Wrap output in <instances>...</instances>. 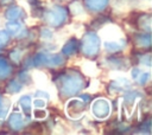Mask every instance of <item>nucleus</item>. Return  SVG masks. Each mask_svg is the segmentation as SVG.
I'll list each match as a JSON object with an SVG mask.
<instances>
[{
    "mask_svg": "<svg viewBox=\"0 0 152 135\" xmlns=\"http://www.w3.org/2000/svg\"><path fill=\"white\" fill-rule=\"evenodd\" d=\"M34 120H45L48 117V111L44 108H36L32 112Z\"/></svg>",
    "mask_w": 152,
    "mask_h": 135,
    "instance_id": "a878e982",
    "label": "nucleus"
},
{
    "mask_svg": "<svg viewBox=\"0 0 152 135\" xmlns=\"http://www.w3.org/2000/svg\"><path fill=\"white\" fill-rule=\"evenodd\" d=\"M63 63H64V57L59 53L49 54V53H44V52H38L31 59V65H33V66L56 68V66H61Z\"/></svg>",
    "mask_w": 152,
    "mask_h": 135,
    "instance_id": "7ed1b4c3",
    "label": "nucleus"
},
{
    "mask_svg": "<svg viewBox=\"0 0 152 135\" xmlns=\"http://www.w3.org/2000/svg\"><path fill=\"white\" fill-rule=\"evenodd\" d=\"M126 45L125 39H119V40H103V47L108 52H118L121 51Z\"/></svg>",
    "mask_w": 152,
    "mask_h": 135,
    "instance_id": "f8f14e48",
    "label": "nucleus"
},
{
    "mask_svg": "<svg viewBox=\"0 0 152 135\" xmlns=\"http://www.w3.org/2000/svg\"><path fill=\"white\" fill-rule=\"evenodd\" d=\"M34 96L37 98H43V99H50V94L45 90H37Z\"/></svg>",
    "mask_w": 152,
    "mask_h": 135,
    "instance_id": "7c9ffc66",
    "label": "nucleus"
},
{
    "mask_svg": "<svg viewBox=\"0 0 152 135\" xmlns=\"http://www.w3.org/2000/svg\"><path fill=\"white\" fill-rule=\"evenodd\" d=\"M86 108L87 102L81 98H71L65 104V112L71 120H78L84 115Z\"/></svg>",
    "mask_w": 152,
    "mask_h": 135,
    "instance_id": "39448f33",
    "label": "nucleus"
},
{
    "mask_svg": "<svg viewBox=\"0 0 152 135\" xmlns=\"http://www.w3.org/2000/svg\"><path fill=\"white\" fill-rule=\"evenodd\" d=\"M32 104H33L34 108H45L46 102H45V99H43V98H37V97H36V99L32 102Z\"/></svg>",
    "mask_w": 152,
    "mask_h": 135,
    "instance_id": "2f4dec72",
    "label": "nucleus"
},
{
    "mask_svg": "<svg viewBox=\"0 0 152 135\" xmlns=\"http://www.w3.org/2000/svg\"><path fill=\"white\" fill-rule=\"evenodd\" d=\"M12 68L8 64V62L4 58H0V79H4L11 75Z\"/></svg>",
    "mask_w": 152,
    "mask_h": 135,
    "instance_id": "aec40b11",
    "label": "nucleus"
},
{
    "mask_svg": "<svg viewBox=\"0 0 152 135\" xmlns=\"http://www.w3.org/2000/svg\"><path fill=\"white\" fill-rule=\"evenodd\" d=\"M104 63L113 70H126L128 66V64L122 58H109Z\"/></svg>",
    "mask_w": 152,
    "mask_h": 135,
    "instance_id": "f3484780",
    "label": "nucleus"
},
{
    "mask_svg": "<svg viewBox=\"0 0 152 135\" xmlns=\"http://www.w3.org/2000/svg\"><path fill=\"white\" fill-rule=\"evenodd\" d=\"M138 25L140 28L150 32L151 31V15L150 14H144L139 18V21H138Z\"/></svg>",
    "mask_w": 152,
    "mask_h": 135,
    "instance_id": "4be33fe9",
    "label": "nucleus"
},
{
    "mask_svg": "<svg viewBox=\"0 0 152 135\" xmlns=\"http://www.w3.org/2000/svg\"><path fill=\"white\" fill-rule=\"evenodd\" d=\"M102 33H103L102 36H103L104 40H119V39H122L121 31L116 26H113V25L103 28Z\"/></svg>",
    "mask_w": 152,
    "mask_h": 135,
    "instance_id": "9b49d317",
    "label": "nucleus"
},
{
    "mask_svg": "<svg viewBox=\"0 0 152 135\" xmlns=\"http://www.w3.org/2000/svg\"><path fill=\"white\" fill-rule=\"evenodd\" d=\"M52 37H53V34H52V32H51L49 28H43V30H42V32H40V38H42L43 40L49 41V40L52 39Z\"/></svg>",
    "mask_w": 152,
    "mask_h": 135,
    "instance_id": "c85d7f7f",
    "label": "nucleus"
},
{
    "mask_svg": "<svg viewBox=\"0 0 152 135\" xmlns=\"http://www.w3.org/2000/svg\"><path fill=\"white\" fill-rule=\"evenodd\" d=\"M91 112L97 120H106L110 114V103L106 98H96L91 103Z\"/></svg>",
    "mask_w": 152,
    "mask_h": 135,
    "instance_id": "423d86ee",
    "label": "nucleus"
},
{
    "mask_svg": "<svg viewBox=\"0 0 152 135\" xmlns=\"http://www.w3.org/2000/svg\"><path fill=\"white\" fill-rule=\"evenodd\" d=\"M70 9H71V12L75 17L84 15V8L78 1H74L72 4H70Z\"/></svg>",
    "mask_w": 152,
    "mask_h": 135,
    "instance_id": "393cba45",
    "label": "nucleus"
},
{
    "mask_svg": "<svg viewBox=\"0 0 152 135\" xmlns=\"http://www.w3.org/2000/svg\"><path fill=\"white\" fill-rule=\"evenodd\" d=\"M77 49H78V41H77V39L71 38V39H69V40L63 45V47H62V53H63L64 56H71V54H74V53L77 52Z\"/></svg>",
    "mask_w": 152,
    "mask_h": 135,
    "instance_id": "2eb2a0df",
    "label": "nucleus"
},
{
    "mask_svg": "<svg viewBox=\"0 0 152 135\" xmlns=\"http://www.w3.org/2000/svg\"><path fill=\"white\" fill-rule=\"evenodd\" d=\"M6 31L10 36H14V37H19L20 34L25 33L24 25L17 20H8L6 24Z\"/></svg>",
    "mask_w": 152,
    "mask_h": 135,
    "instance_id": "9d476101",
    "label": "nucleus"
},
{
    "mask_svg": "<svg viewBox=\"0 0 152 135\" xmlns=\"http://www.w3.org/2000/svg\"><path fill=\"white\" fill-rule=\"evenodd\" d=\"M21 56H23V51H20V50H13V51L10 53V58H11L13 62H15V63H18V62L21 59Z\"/></svg>",
    "mask_w": 152,
    "mask_h": 135,
    "instance_id": "c756f323",
    "label": "nucleus"
},
{
    "mask_svg": "<svg viewBox=\"0 0 152 135\" xmlns=\"http://www.w3.org/2000/svg\"><path fill=\"white\" fill-rule=\"evenodd\" d=\"M10 40V34L7 33V31L0 30V47L5 46Z\"/></svg>",
    "mask_w": 152,
    "mask_h": 135,
    "instance_id": "cd10ccee",
    "label": "nucleus"
},
{
    "mask_svg": "<svg viewBox=\"0 0 152 135\" xmlns=\"http://www.w3.org/2000/svg\"><path fill=\"white\" fill-rule=\"evenodd\" d=\"M21 89H23L21 82H20V81L18 82V81H15V79L11 81V82L7 84V86H6V91H7L8 94H18Z\"/></svg>",
    "mask_w": 152,
    "mask_h": 135,
    "instance_id": "b1692460",
    "label": "nucleus"
},
{
    "mask_svg": "<svg viewBox=\"0 0 152 135\" xmlns=\"http://www.w3.org/2000/svg\"><path fill=\"white\" fill-rule=\"evenodd\" d=\"M56 83L61 95L64 97L78 94L86 85L84 78L76 71H64L57 77Z\"/></svg>",
    "mask_w": 152,
    "mask_h": 135,
    "instance_id": "f257e3e1",
    "label": "nucleus"
},
{
    "mask_svg": "<svg viewBox=\"0 0 152 135\" xmlns=\"http://www.w3.org/2000/svg\"><path fill=\"white\" fill-rule=\"evenodd\" d=\"M129 88H131V82L126 77H116L109 83L108 90L110 94H114V92H124Z\"/></svg>",
    "mask_w": 152,
    "mask_h": 135,
    "instance_id": "0eeeda50",
    "label": "nucleus"
},
{
    "mask_svg": "<svg viewBox=\"0 0 152 135\" xmlns=\"http://www.w3.org/2000/svg\"><path fill=\"white\" fill-rule=\"evenodd\" d=\"M82 70L84 71V73H87L89 76H95L99 73V70H97L95 63H93V62H84V64L82 65Z\"/></svg>",
    "mask_w": 152,
    "mask_h": 135,
    "instance_id": "5701e85b",
    "label": "nucleus"
},
{
    "mask_svg": "<svg viewBox=\"0 0 152 135\" xmlns=\"http://www.w3.org/2000/svg\"><path fill=\"white\" fill-rule=\"evenodd\" d=\"M81 45H82V51H83L84 56L93 57L99 53L100 46H101V40H100V37L95 32H87V33H84V36L82 38Z\"/></svg>",
    "mask_w": 152,
    "mask_h": 135,
    "instance_id": "20e7f679",
    "label": "nucleus"
},
{
    "mask_svg": "<svg viewBox=\"0 0 152 135\" xmlns=\"http://www.w3.org/2000/svg\"><path fill=\"white\" fill-rule=\"evenodd\" d=\"M68 18V11L65 7L53 5L44 12V20L51 27H58L64 24Z\"/></svg>",
    "mask_w": 152,
    "mask_h": 135,
    "instance_id": "f03ea898",
    "label": "nucleus"
},
{
    "mask_svg": "<svg viewBox=\"0 0 152 135\" xmlns=\"http://www.w3.org/2000/svg\"><path fill=\"white\" fill-rule=\"evenodd\" d=\"M23 15H24V12H23L21 7H19V6L10 7V8L5 12V17H6L8 20H17V19L21 18Z\"/></svg>",
    "mask_w": 152,
    "mask_h": 135,
    "instance_id": "a211bd4d",
    "label": "nucleus"
},
{
    "mask_svg": "<svg viewBox=\"0 0 152 135\" xmlns=\"http://www.w3.org/2000/svg\"><path fill=\"white\" fill-rule=\"evenodd\" d=\"M10 107H11V102L0 95V120L6 118Z\"/></svg>",
    "mask_w": 152,
    "mask_h": 135,
    "instance_id": "412c9836",
    "label": "nucleus"
},
{
    "mask_svg": "<svg viewBox=\"0 0 152 135\" xmlns=\"http://www.w3.org/2000/svg\"><path fill=\"white\" fill-rule=\"evenodd\" d=\"M109 0H84L86 7L93 12H100L104 9L108 5Z\"/></svg>",
    "mask_w": 152,
    "mask_h": 135,
    "instance_id": "4468645a",
    "label": "nucleus"
},
{
    "mask_svg": "<svg viewBox=\"0 0 152 135\" xmlns=\"http://www.w3.org/2000/svg\"><path fill=\"white\" fill-rule=\"evenodd\" d=\"M134 41H135L137 46H139V47H150V45H151V36H150V32L137 34L135 38H134Z\"/></svg>",
    "mask_w": 152,
    "mask_h": 135,
    "instance_id": "6ab92c4d",
    "label": "nucleus"
},
{
    "mask_svg": "<svg viewBox=\"0 0 152 135\" xmlns=\"http://www.w3.org/2000/svg\"><path fill=\"white\" fill-rule=\"evenodd\" d=\"M131 76H132L133 81H135L139 85H146L151 79L150 71H144L139 68H133L131 71Z\"/></svg>",
    "mask_w": 152,
    "mask_h": 135,
    "instance_id": "6e6552de",
    "label": "nucleus"
},
{
    "mask_svg": "<svg viewBox=\"0 0 152 135\" xmlns=\"http://www.w3.org/2000/svg\"><path fill=\"white\" fill-rule=\"evenodd\" d=\"M18 103L23 110V112L25 114V116L30 117L31 114V107H32V102H31V97L28 95H21L18 99Z\"/></svg>",
    "mask_w": 152,
    "mask_h": 135,
    "instance_id": "dca6fc26",
    "label": "nucleus"
},
{
    "mask_svg": "<svg viewBox=\"0 0 152 135\" xmlns=\"http://www.w3.org/2000/svg\"><path fill=\"white\" fill-rule=\"evenodd\" d=\"M8 124L13 130H21L25 127V120L18 111H13L8 116Z\"/></svg>",
    "mask_w": 152,
    "mask_h": 135,
    "instance_id": "1a4fd4ad",
    "label": "nucleus"
},
{
    "mask_svg": "<svg viewBox=\"0 0 152 135\" xmlns=\"http://www.w3.org/2000/svg\"><path fill=\"white\" fill-rule=\"evenodd\" d=\"M138 97H139V95H138L137 91H129V92H127V94L124 96V99H122L124 107H125V109H126V111H127L128 114L133 110V107H134L135 101H137Z\"/></svg>",
    "mask_w": 152,
    "mask_h": 135,
    "instance_id": "ddd939ff",
    "label": "nucleus"
},
{
    "mask_svg": "<svg viewBox=\"0 0 152 135\" xmlns=\"http://www.w3.org/2000/svg\"><path fill=\"white\" fill-rule=\"evenodd\" d=\"M139 62L142 66H146V68H151V54L150 53H145L142 56L139 57Z\"/></svg>",
    "mask_w": 152,
    "mask_h": 135,
    "instance_id": "bb28decb",
    "label": "nucleus"
}]
</instances>
